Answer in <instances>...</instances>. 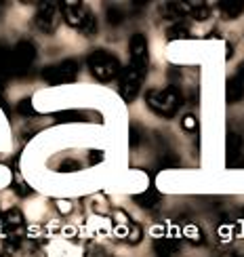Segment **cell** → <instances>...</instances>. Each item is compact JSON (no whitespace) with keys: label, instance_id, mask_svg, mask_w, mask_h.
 <instances>
[{"label":"cell","instance_id":"obj_28","mask_svg":"<svg viewBox=\"0 0 244 257\" xmlns=\"http://www.w3.org/2000/svg\"><path fill=\"white\" fill-rule=\"evenodd\" d=\"M139 144H141V133L137 126H133L131 128V146H139Z\"/></svg>","mask_w":244,"mask_h":257},{"label":"cell","instance_id":"obj_7","mask_svg":"<svg viewBox=\"0 0 244 257\" xmlns=\"http://www.w3.org/2000/svg\"><path fill=\"white\" fill-rule=\"evenodd\" d=\"M36 59V47L30 40H21L11 49V61H13V74H26Z\"/></svg>","mask_w":244,"mask_h":257},{"label":"cell","instance_id":"obj_23","mask_svg":"<svg viewBox=\"0 0 244 257\" xmlns=\"http://www.w3.org/2000/svg\"><path fill=\"white\" fill-rule=\"evenodd\" d=\"M78 169H80L78 160L68 158V160H63V163L59 165V173H74V171H78Z\"/></svg>","mask_w":244,"mask_h":257},{"label":"cell","instance_id":"obj_9","mask_svg":"<svg viewBox=\"0 0 244 257\" xmlns=\"http://www.w3.org/2000/svg\"><path fill=\"white\" fill-rule=\"evenodd\" d=\"M131 63L129 66H133L135 70L139 72H145L147 74V66H150V55H147V40L143 34H135L131 38Z\"/></svg>","mask_w":244,"mask_h":257},{"label":"cell","instance_id":"obj_12","mask_svg":"<svg viewBox=\"0 0 244 257\" xmlns=\"http://www.w3.org/2000/svg\"><path fill=\"white\" fill-rule=\"evenodd\" d=\"M242 97H244V82L236 76H231L225 82V99L229 103H236V101H242Z\"/></svg>","mask_w":244,"mask_h":257},{"label":"cell","instance_id":"obj_3","mask_svg":"<svg viewBox=\"0 0 244 257\" xmlns=\"http://www.w3.org/2000/svg\"><path fill=\"white\" fill-rule=\"evenodd\" d=\"M89 70L97 80L110 82L120 76V61L108 51H93L89 55Z\"/></svg>","mask_w":244,"mask_h":257},{"label":"cell","instance_id":"obj_8","mask_svg":"<svg viewBox=\"0 0 244 257\" xmlns=\"http://www.w3.org/2000/svg\"><path fill=\"white\" fill-rule=\"evenodd\" d=\"M59 17H61V11L55 3H42L38 7V13H36V28L51 34V32L57 30Z\"/></svg>","mask_w":244,"mask_h":257},{"label":"cell","instance_id":"obj_1","mask_svg":"<svg viewBox=\"0 0 244 257\" xmlns=\"http://www.w3.org/2000/svg\"><path fill=\"white\" fill-rule=\"evenodd\" d=\"M145 103L150 105V110L156 112L158 116L171 118L179 112L183 103V97L177 87H166V89H152L145 95Z\"/></svg>","mask_w":244,"mask_h":257},{"label":"cell","instance_id":"obj_30","mask_svg":"<svg viewBox=\"0 0 244 257\" xmlns=\"http://www.w3.org/2000/svg\"><path fill=\"white\" fill-rule=\"evenodd\" d=\"M236 78H240L242 82H244V61L240 63V66H238V72H236Z\"/></svg>","mask_w":244,"mask_h":257},{"label":"cell","instance_id":"obj_21","mask_svg":"<svg viewBox=\"0 0 244 257\" xmlns=\"http://www.w3.org/2000/svg\"><path fill=\"white\" fill-rule=\"evenodd\" d=\"M183 236L189 238L192 242H202V232H200L194 223H187V226L183 228Z\"/></svg>","mask_w":244,"mask_h":257},{"label":"cell","instance_id":"obj_14","mask_svg":"<svg viewBox=\"0 0 244 257\" xmlns=\"http://www.w3.org/2000/svg\"><path fill=\"white\" fill-rule=\"evenodd\" d=\"M154 249H156V253L160 255V257H171L175 251H179V240L177 238H168V236L156 238Z\"/></svg>","mask_w":244,"mask_h":257},{"label":"cell","instance_id":"obj_16","mask_svg":"<svg viewBox=\"0 0 244 257\" xmlns=\"http://www.w3.org/2000/svg\"><path fill=\"white\" fill-rule=\"evenodd\" d=\"M219 9H221V13H223L225 17H238L242 15V11H244V0H223V3H219Z\"/></svg>","mask_w":244,"mask_h":257},{"label":"cell","instance_id":"obj_4","mask_svg":"<svg viewBox=\"0 0 244 257\" xmlns=\"http://www.w3.org/2000/svg\"><path fill=\"white\" fill-rule=\"evenodd\" d=\"M114 236L129 244H139L143 238V230L124 211H114Z\"/></svg>","mask_w":244,"mask_h":257},{"label":"cell","instance_id":"obj_5","mask_svg":"<svg viewBox=\"0 0 244 257\" xmlns=\"http://www.w3.org/2000/svg\"><path fill=\"white\" fill-rule=\"evenodd\" d=\"M78 76V63L74 59H66L59 63H53L42 70V78L49 84H68L72 80H76Z\"/></svg>","mask_w":244,"mask_h":257},{"label":"cell","instance_id":"obj_15","mask_svg":"<svg viewBox=\"0 0 244 257\" xmlns=\"http://www.w3.org/2000/svg\"><path fill=\"white\" fill-rule=\"evenodd\" d=\"M164 13L179 24V19H183V17L189 15V5L187 3H168L164 7Z\"/></svg>","mask_w":244,"mask_h":257},{"label":"cell","instance_id":"obj_11","mask_svg":"<svg viewBox=\"0 0 244 257\" xmlns=\"http://www.w3.org/2000/svg\"><path fill=\"white\" fill-rule=\"evenodd\" d=\"M225 154H227V165L231 167L236 163V158L242 154V137L236 133H227L225 139Z\"/></svg>","mask_w":244,"mask_h":257},{"label":"cell","instance_id":"obj_22","mask_svg":"<svg viewBox=\"0 0 244 257\" xmlns=\"http://www.w3.org/2000/svg\"><path fill=\"white\" fill-rule=\"evenodd\" d=\"M17 112L21 114V116H34L36 114V110H34V105H32V99H21L19 103H17Z\"/></svg>","mask_w":244,"mask_h":257},{"label":"cell","instance_id":"obj_20","mask_svg":"<svg viewBox=\"0 0 244 257\" xmlns=\"http://www.w3.org/2000/svg\"><path fill=\"white\" fill-rule=\"evenodd\" d=\"M105 19H108L110 26H120L124 21V13L118 7H108V11H105Z\"/></svg>","mask_w":244,"mask_h":257},{"label":"cell","instance_id":"obj_10","mask_svg":"<svg viewBox=\"0 0 244 257\" xmlns=\"http://www.w3.org/2000/svg\"><path fill=\"white\" fill-rule=\"evenodd\" d=\"M24 215H21V211L19 209H11L7 211L5 215H3V230L7 234L11 232H19V230H24Z\"/></svg>","mask_w":244,"mask_h":257},{"label":"cell","instance_id":"obj_25","mask_svg":"<svg viewBox=\"0 0 244 257\" xmlns=\"http://www.w3.org/2000/svg\"><path fill=\"white\" fill-rule=\"evenodd\" d=\"M183 128H185V131H198V120H196V116H192V114L183 116Z\"/></svg>","mask_w":244,"mask_h":257},{"label":"cell","instance_id":"obj_13","mask_svg":"<svg viewBox=\"0 0 244 257\" xmlns=\"http://www.w3.org/2000/svg\"><path fill=\"white\" fill-rule=\"evenodd\" d=\"M133 200H135L139 207H143V209H152V207L158 205V200H160V192H158L154 186H150L145 192H141V194L133 196Z\"/></svg>","mask_w":244,"mask_h":257},{"label":"cell","instance_id":"obj_17","mask_svg":"<svg viewBox=\"0 0 244 257\" xmlns=\"http://www.w3.org/2000/svg\"><path fill=\"white\" fill-rule=\"evenodd\" d=\"M166 38L168 40H185V38H189V30H187V26L185 24H175V26H171L166 30Z\"/></svg>","mask_w":244,"mask_h":257},{"label":"cell","instance_id":"obj_6","mask_svg":"<svg viewBox=\"0 0 244 257\" xmlns=\"http://www.w3.org/2000/svg\"><path fill=\"white\" fill-rule=\"evenodd\" d=\"M120 82H118V93L124 101H133L137 95H139V89L145 80V72L135 70L133 66H126L124 70H120Z\"/></svg>","mask_w":244,"mask_h":257},{"label":"cell","instance_id":"obj_27","mask_svg":"<svg viewBox=\"0 0 244 257\" xmlns=\"http://www.w3.org/2000/svg\"><path fill=\"white\" fill-rule=\"evenodd\" d=\"M55 205H57L59 213H70L72 211V202L70 200H55Z\"/></svg>","mask_w":244,"mask_h":257},{"label":"cell","instance_id":"obj_31","mask_svg":"<svg viewBox=\"0 0 244 257\" xmlns=\"http://www.w3.org/2000/svg\"><path fill=\"white\" fill-rule=\"evenodd\" d=\"M234 257H240V255H234Z\"/></svg>","mask_w":244,"mask_h":257},{"label":"cell","instance_id":"obj_18","mask_svg":"<svg viewBox=\"0 0 244 257\" xmlns=\"http://www.w3.org/2000/svg\"><path fill=\"white\" fill-rule=\"evenodd\" d=\"M55 120L57 122H84L87 118H84L82 112H76V110H63V112H57L55 114Z\"/></svg>","mask_w":244,"mask_h":257},{"label":"cell","instance_id":"obj_24","mask_svg":"<svg viewBox=\"0 0 244 257\" xmlns=\"http://www.w3.org/2000/svg\"><path fill=\"white\" fill-rule=\"evenodd\" d=\"M13 188H15V194H19V196H30L32 194V188L26 184V181H21V179H15Z\"/></svg>","mask_w":244,"mask_h":257},{"label":"cell","instance_id":"obj_26","mask_svg":"<svg viewBox=\"0 0 244 257\" xmlns=\"http://www.w3.org/2000/svg\"><path fill=\"white\" fill-rule=\"evenodd\" d=\"M84 257H108V253H105L101 247H91L87 253H84Z\"/></svg>","mask_w":244,"mask_h":257},{"label":"cell","instance_id":"obj_19","mask_svg":"<svg viewBox=\"0 0 244 257\" xmlns=\"http://www.w3.org/2000/svg\"><path fill=\"white\" fill-rule=\"evenodd\" d=\"M208 15H210V9L206 5H202V3H192L189 5V15L187 17H192L196 21H204V19H208Z\"/></svg>","mask_w":244,"mask_h":257},{"label":"cell","instance_id":"obj_29","mask_svg":"<svg viewBox=\"0 0 244 257\" xmlns=\"http://www.w3.org/2000/svg\"><path fill=\"white\" fill-rule=\"evenodd\" d=\"M91 163L93 165H97V163H101V160H103V152H99V150H93V152H91Z\"/></svg>","mask_w":244,"mask_h":257},{"label":"cell","instance_id":"obj_2","mask_svg":"<svg viewBox=\"0 0 244 257\" xmlns=\"http://www.w3.org/2000/svg\"><path fill=\"white\" fill-rule=\"evenodd\" d=\"M59 11H61V17L66 19L72 28L80 30L84 36H93L95 32H97L95 15L82 3H61Z\"/></svg>","mask_w":244,"mask_h":257}]
</instances>
